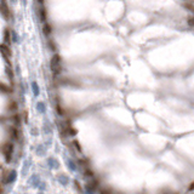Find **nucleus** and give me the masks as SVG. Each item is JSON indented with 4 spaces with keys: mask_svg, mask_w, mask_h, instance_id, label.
Instances as JSON below:
<instances>
[{
    "mask_svg": "<svg viewBox=\"0 0 194 194\" xmlns=\"http://www.w3.org/2000/svg\"><path fill=\"white\" fill-rule=\"evenodd\" d=\"M2 152H3V154H4V156H5V160L9 161L11 160V158H12V152H14V146H12V143H5L4 146H3V148H2Z\"/></svg>",
    "mask_w": 194,
    "mask_h": 194,
    "instance_id": "obj_2",
    "label": "nucleus"
},
{
    "mask_svg": "<svg viewBox=\"0 0 194 194\" xmlns=\"http://www.w3.org/2000/svg\"><path fill=\"white\" fill-rule=\"evenodd\" d=\"M2 190H3V189H2V184H0V193H2Z\"/></svg>",
    "mask_w": 194,
    "mask_h": 194,
    "instance_id": "obj_20",
    "label": "nucleus"
},
{
    "mask_svg": "<svg viewBox=\"0 0 194 194\" xmlns=\"http://www.w3.org/2000/svg\"><path fill=\"white\" fill-rule=\"evenodd\" d=\"M183 8L192 11V12H194V4H192V3H183Z\"/></svg>",
    "mask_w": 194,
    "mask_h": 194,
    "instance_id": "obj_5",
    "label": "nucleus"
},
{
    "mask_svg": "<svg viewBox=\"0 0 194 194\" xmlns=\"http://www.w3.org/2000/svg\"><path fill=\"white\" fill-rule=\"evenodd\" d=\"M4 39H5V43L6 44H9L11 40H10V30L9 29H6L5 32H4Z\"/></svg>",
    "mask_w": 194,
    "mask_h": 194,
    "instance_id": "obj_7",
    "label": "nucleus"
},
{
    "mask_svg": "<svg viewBox=\"0 0 194 194\" xmlns=\"http://www.w3.org/2000/svg\"><path fill=\"white\" fill-rule=\"evenodd\" d=\"M8 109H9V111H16V109H17V103L14 102V101H11V102L9 103V106H8Z\"/></svg>",
    "mask_w": 194,
    "mask_h": 194,
    "instance_id": "obj_8",
    "label": "nucleus"
},
{
    "mask_svg": "<svg viewBox=\"0 0 194 194\" xmlns=\"http://www.w3.org/2000/svg\"><path fill=\"white\" fill-rule=\"evenodd\" d=\"M3 12H4V15L6 16V17H9V12H8V6H6V4L3 2V10H2Z\"/></svg>",
    "mask_w": 194,
    "mask_h": 194,
    "instance_id": "obj_11",
    "label": "nucleus"
},
{
    "mask_svg": "<svg viewBox=\"0 0 194 194\" xmlns=\"http://www.w3.org/2000/svg\"><path fill=\"white\" fill-rule=\"evenodd\" d=\"M188 24L192 26V27H194V17H189L188 18Z\"/></svg>",
    "mask_w": 194,
    "mask_h": 194,
    "instance_id": "obj_15",
    "label": "nucleus"
},
{
    "mask_svg": "<svg viewBox=\"0 0 194 194\" xmlns=\"http://www.w3.org/2000/svg\"><path fill=\"white\" fill-rule=\"evenodd\" d=\"M101 194H113L109 188H101Z\"/></svg>",
    "mask_w": 194,
    "mask_h": 194,
    "instance_id": "obj_12",
    "label": "nucleus"
},
{
    "mask_svg": "<svg viewBox=\"0 0 194 194\" xmlns=\"http://www.w3.org/2000/svg\"><path fill=\"white\" fill-rule=\"evenodd\" d=\"M23 118H24V121L27 123V121H28V113H27V111L23 112Z\"/></svg>",
    "mask_w": 194,
    "mask_h": 194,
    "instance_id": "obj_18",
    "label": "nucleus"
},
{
    "mask_svg": "<svg viewBox=\"0 0 194 194\" xmlns=\"http://www.w3.org/2000/svg\"><path fill=\"white\" fill-rule=\"evenodd\" d=\"M44 33H45L46 35H49V34L51 33V26H49V24H45V26H44Z\"/></svg>",
    "mask_w": 194,
    "mask_h": 194,
    "instance_id": "obj_9",
    "label": "nucleus"
},
{
    "mask_svg": "<svg viewBox=\"0 0 194 194\" xmlns=\"http://www.w3.org/2000/svg\"><path fill=\"white\" fill-rule=\"evenodd\" d=\"M44 108H45V107H44V105H43V103H39V105H38V109H39L40 112H44V111H45Z\"/></svg>",
    "mask_w": 194,
    "mask_h": 194,
    "instance_id": "obj_16",
    "label": "nucleus"
},
{
    "mask_svg": "<svg viewBox=\"0 0 194 194\" xmlns=\"http://www.w3.org/2000/svg\"><path fill=\"white\" fill-rule=\"evenodd\" d=\"M57 112L61 114V115H63L64 114V111L62 109V107H59V106H57Z\"/></svg>",
    "mask_w": 194,
    "mask_h": 194,
    "instance_id": "obj_17",
    "label": "nucleus"
},
{
    "mask_svg": "<svg viewBox=\"0 0 194 194\" xmlns=\"http://www.w3.org/2000/svg\"><path fill=\"white\" fill-rule=\"evenodd\" d=\"M9 134L12 136L14 140H18V130H17L16 127H14V126L9 127Z\"/></svg>",
    "mask_w": 194,
    "mask_h": 194,
    "instance_id": "obj_4",
    "label": "nucleus"
},
{
    "mask_svg": "<svg viewBox=\"0 0 194 194\" xmlns=\"http://www.w3.org/2000/svg\"><path fill=\"white\" fill-rule=\"evenodd\" d=\"M0 91H2V92H9V91H11V89H10L8 85H5V84H3V83H0Z\"/></svg>",
    "mask_w": 194,
    "mask_h": 194,
    "instance_id": "obj_6",
    "label": "nucleus"
},
{
    "mask_svg": "<svg viewBox=\"0 0 194 194\" xmlns=\"http://www.w3.org/2000/svg\"><path fill=\"white\" fill-rule=\"evenodd\" d=\"M32 86H33V92H34V95H35V96H38V95H39V89H38V85H37L35 83H33V84H32Z\"/></svg>",
    "mask_w": 194,
    "mask_h": 194,
    "instance_id": "obj_10",
    "label": "nucleus"
},
{
    "mask_svg": "<svg viewBox=\"0 0 194 194\" xmlns=\"http://www.w3.org/2000/svg\"><path fill=\"white\" fill-rule=\"evenodd\" d=\"M15 178H16V171H11V178L9 180V182L15 181Z\"/></svg>",
    "mask_w": 194,
    "mask_h": 194,
    "instance_id": "obj_14",
    "label": "nucleus"
},
{
    "mask_svg": "<svg viewBox=\"0 0 194 194\" xmlns=\"http://www.w3.org/2000/svg\"><path fill=\"white\" fill-rule=\"evenodd\" d=\"M50 67H51V71H52V73L55 75H57V74L61 73V71H62V64H61V56L59 55H55L51 58Z\"/></svg>",
    "mask_w": 194,
    "mask_h": 194,
    "instance_id": "obj_1",
    "label": "nucleus"
},
{
    "mask_svg": "<svg viewBox=\"0 0 194 194\" xmlns=\"http://www.w3.org/2000/svg\"><path fill=\"white\" fill-rule=\"evenodd\" d=\"M73 144H74V146H75V147H77V149H78V150H79V152H80V150H81V146H80V144H79V142H78V141H77V140H75V141H74V142H73Z\"/></svg>",
    "mask_w": 194,
    "mask_h": 194,
    "instance_id": "obj_13",
    "label": "nucleus"
},
{
    "mask_svg": "<svg viewBox=\"0 0 194 194\" xmlns=\"http://www.w3.org/2000/svg\"><path fill=\"white\" fill-rule=\"evenodd\" d=\"M189 190H194V182H193V183H190V186H189Z\"/></svg>",
    "mask_w": 194,
    "mask_h": 194,
    "instance_id": "obj_19",
    "label": "nucleus"
},
{
    "mask_svg": "<svg viewBox=\"0 0 194 194\" xmlns=\"http://www.w3.org/2000/svg\"><path fill=\"white\" fill-rule=\"evenodd\" d=\"M0 52L3 53V56H4L6 59H9V58L11 57V50H10V47H9L6 44L0 45Z\"/></svg>",
    "mask_w": 194,
    "mask_h": 194,
    "instance_id": "obj_3",
    "label": "nucleus"
}]
</instances>
